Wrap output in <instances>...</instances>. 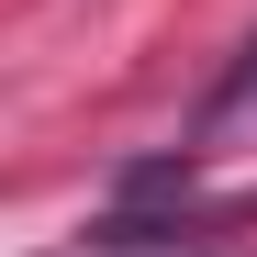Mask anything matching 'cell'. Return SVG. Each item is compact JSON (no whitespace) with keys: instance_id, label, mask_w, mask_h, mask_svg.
I'll use <instances>...</instances> for the list:
<instances>
[{"instance_id":"obj_2","label":"cell","mask_w":257,"mask_h":257,"mask_svg":"<svg viewBox=\"0 0 257 257\" xmlns=\"http://www.w3.org/2000/svg\"><path fill=\"white\" fill-rule=\"evenodd\" d=\"M123 257H190V246H123ZM212 257H224V246H212Z\"/></svg>"},{"instance_id":"obj_1","label":"cell","mask_w":257,"mask_h":257,"mask_svg":"<svg viewBox=\"0 0 257 257\" xmlns=\"http://www.w3.org/2000/svg\"><path fill=\"white\" fill-rule=\"evenodd\" d=\"M190 146H257V34L235 45V67L212 78V101L190 112Z\"/></svg>"}]
</instances>
